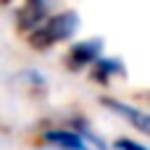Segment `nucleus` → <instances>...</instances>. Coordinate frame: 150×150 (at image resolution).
Returning a JSON list of instances; mask_svg holds the SVG:
<instances>
[{
	"instance_id": "20e7f679",
	"label": "nucleus",
	"mask_w": 150,
	"mask_h": 150,
	"mask_svg": "<svg viewBox=\"0 0 150 150\" xmlns=\"http://www.w3.org/2000/svg\"><path fill=\"white\" fill-rule=\"evenodd\" d=\"M42 142L53 150H92V145L74 129V127H53L42 132Z\"/></svg>"
},
{
	"instance_id": "7ed1b4c3",
	"label": "nucleus",
	"mask_w": 150,
	"mask_h": 150,
	"mask_svg": "<svg viewBox=\"0 0 150 150\" xmlns=\"http://www.w3.org/2000/svg\"><path fill=\"white\" fill-rule=\"evenodd\" d=\"M55 5H58V0H24L16 11V26L24 34L34 32L42 21H47L55 13Z\"/></svg>"
},
{
	"instance_id": "0eeeda50",
	"label": "nucleus",
	"mask_w": 150,
	"mask_h": 150,
	"mask_svg": "<svg viewBox=\"0 0 150 150\" xmlns=\"http://www.w3.org/2000/svg\"><path fill=\"white\" fill-rule=\"evenodd\" d=\"M69 127H74V129H76V132H79V134H82V137H84V140H87L92 148L108 150L105 140H103V137H100V134H98V132H95V129L87 124V119H82V116H71V119H69Z\"/></svg>"
},
{
	"instance_id": "f03ea898",
	"label": "nucleus",
	"mask_w": 150,
	"mask_h": 150,
	"mask_svg": "<svg viewBox=\"0 0 150 150\" xmlns=\"http://www.w3.org/2000/svg\"><path fill=\"white\" fill-rule=\"evenodd\" d=\"M103 55H105V42L100 37H90V40L74 42L63 61H66L69 71H90Z\"/></svg>"
},
{
	"instance_id": "39448f33",
	"label": "nucleus",
	"mask_w": 150,
	"mask_h": 150,
	"mask_svg": "<svg viewBox=\"0 0 150 150\" xmlns=\"http://www.w3.org/2000/svg\"><path fill=\"white\" fill-rule=\"evenodd\" d=\"M100 103H103L105 108H111L116 116L127 119L134 129H140V132L150 134V111L137 108V105H132V103H124V100H116V98H100Z\"/></svg>"
},
{
	"instance_id": "6e6552de",
	"label": "nucleus",
	"mask_w": 150,
	"mask_h": 150,
	"mask_svg": "<svg viewBox=\"0 0 150 150\" xmlns=\"http://www.w3.org/2000/svg\"><path fill=\"white\" fill-rule=\"evenodd\" d=\"M113 148L116 150H150L148 145H142V142H137V140H132V137H119V140L113 142Z\"/></svg>"
},
{
	"instance_id": "423d86ee",
	"label": "nucleus",
	"mask_w": 150,
	"mask_h": 150,
	"mask_svg": "<svg viewBox=\"0 0 150 150\" xmlns=\"http://www.w3.org/2000/svg\"><path fill=\"white\" fill-rule=\"evenodd\" d=\"M127 74V66L119 61V58H113V55H103L92 69H90V76H92V82H98V84H111L113 79H119V76H124Z\"/></svg>"
},
{
	"instance_id": "f257e3e1",
	"label": "nucleus",
	"mask_w": 150,
	"mask_h": 150,
	"mask_svg": "<svg viewBox=\"0 0 150 150\" xmlns=\"http://www.w3.org/2000/svg\"><path fill=\"white\" fill-rule=\"evenodd\" d=\"M82 26V18L76 11L71 8H63V11H55L47 21H42L34 32L26 34V42L34 47V50H50L55 45H63L69 42Z\"/></svg>"
}]
</instances>
